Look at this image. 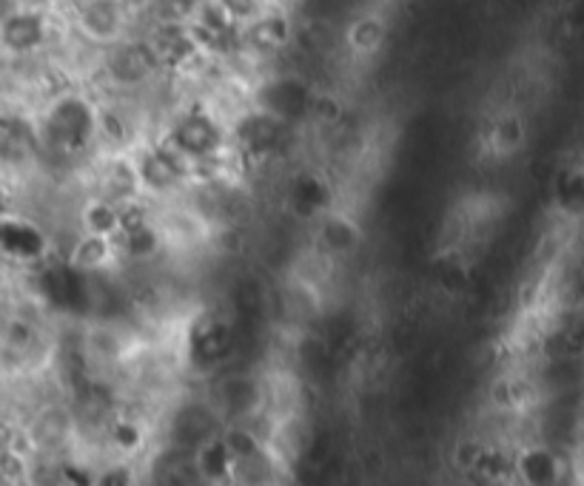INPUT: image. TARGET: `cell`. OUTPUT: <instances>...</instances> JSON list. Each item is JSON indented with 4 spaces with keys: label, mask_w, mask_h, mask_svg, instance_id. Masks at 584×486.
<instances>
[{
    "label": "cell",
    "mask_w": 584,
    "mask_h": 486,
    "mask_svg": "<svg viewBox=\"0 0 584 486\" xmlns=\"http://www.w3.org/2000/svg\"><path fill=\"white\" fill-rule=\"evenodd\" d=\"M69 21L80 35L103 49L140 35L142 26V18H137L126 0H71Z\"/></svg>",
    "instance_id": "obj_1"
},
{
    "label": "cell",
    "mask_w": 584,
    "mask_h": 486,
    "mask_svg": "<svg viewBox=\"0 0 584 486\" xmlns=\"http://www.w3.org/2000/svg\"><path fill=\"white\" fill-rule=\"evenodd\" d=\"M385 40V23L379 21L377 14H363L356 18L348 28V49L356 57H370L374 51L382 46Z\"/></svg>",
    "instance_id": "obj_3"
},
{
    "label": "cell",
    "mask_w": 584,
    "mask_h": 486,
    "mask_svg": "<svg viewBox=\"0 0 584 486\" xmlns=\"http://www.w3.org/2000/svg\"><path fill=\"white\" fill-rule=\"evenodd\" d=\"M359 240H363V233L356 228L354 217H348L345 211H328L317 228V254L331 262L342 259V256L354 254Z\"/></svg>",
    "instance_id": "obj_2"
},
{
    "label": "cell",
    "mask_w": 584,
    "mask_h": 486,
    "mask_svg": "<svg viewBox=\"0 0 584 486\" xmlns=\"http://www.w3.org/2000/svg\"><path fill=\"white\" fill-rule=\"evenodd\" d=\"M214 3L222 9V14H226L237 28L251 26V23H256L274 9L271 0H214Z\"/></svg>",
    "instance_id": "obj_4"
}]
</instances>
